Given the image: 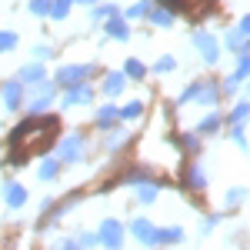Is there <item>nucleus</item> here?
Wrapping results in <instances>:
<instances>
[{
  "label": "nucleus",
  "mask_w": 250,
  "mask_h": 250,
  "mask_svg": "<svg viewBox=\"0 0 250 250\" xmlns=\"http://www.w3.org/2000/svg\"><path fill=\"white\" fill-rule=\"evenodd\" d=\"M60 127V117H27V120H20L17 127H14V134L7 137V147L14 150L10 154V164H23L30 154H40V150H47L50 147V140L57 134Z\"/></svg>",
  "instance_id": "obj_1"
},
{
  "label": "nucleus",
  "mask_w": 250,
  "mask_h": 250,
  "mask_svg": "<svg viewBox=\"0 0 250 250\" xmlns=\"http://www.w3.org/2000/svg\"><path fill=\"white\" fill-rule=\"evenodd\" d=\"M97 237H100V247L104 250H120L124 247V227H120L117 220H104L100 230H97Z\"/></svg>",
  "instance_id": "obj_2"
},
{
  "label": "nucleus",
  "mask_w": 250,
  "mask_h": 250,
  "mask_svg": "<svg viewBox=\"0 0 250 250\" xmlns=\"http://www.w3.org/2000/svg\"><path fill=\"white\" fill-rule=\"evenodd\" d=\"M157 230H160V227H154L147 217H137L134 224H130L134 240H137V244H144V247H157Z\"/></svg>",
  "instance_id": "obj_3"
},
{
  "label": "nucleus",
  "mask_w": 250,
  "mask_h": 250,
  "mask_svg": "<svg viewBox=\"0 0 250 250\" xmlns=\"http://www.w3.org/2000/svg\"><path fill=\"white\" fill-rule=\"evenodd\" d=\"M193 47L204 54L207 63H217V60H220V43H217V37L204 34V30H200V34H193Z\"/></svg>",
  "instance_id": "obj_4"
},
{
  "label": "nucleus",
  "mask_w": 250,
  "mask_h": 250,
  "mask_svg": "<svg viewBox=\"0 0 250 250\" xmlns=\"http://www.w3.org/2000/svg\"><path fill=\"white\" fill-rule=\"evenodd\" d=\"M87 74H90V67H83V63H70V67H60L54 80H57L60 87H77Z\"/></svg>",
  "instance_id": "obj_5"
},
{
  "label": "nucleus",
  "mask_w": 250,
  "mask_h": 250,
  "mask_svg": "<svg viewBox=\"0 0 250 250\" xmlns=\"http://www.w3.org/2000/svg\"><path fill=\"white\" fill-rule=\"evenodd\" d=\"M57 97V90L50 87V83H37L34 87V94H30V100H27V107H30V114H37V110H43L50 100Z\"/></svg>",
  "instance_id": "obj_6"
},
{
  "label": "nucleus",
  "mask_w": 250,
  "mask_h": 250,
  "mask_svg": "<svg viewBox=\"0 0 250 250\" xmlns=\"http://www.w3.org/2000/svg\"><path fill=\"white\" fill-rule=\"evenodd\" d=\"M80 157H83V140H80V137H67L57 147V160H63V164H74Z\"/></svg>",
  "instance_id": "obj_7"
},
{
  "label": "nucleus",
  "mask_w": 250,
  "mask_h": 250,
  "mask_svg": "<svg viewBox=\"0 0 250 250\" xmlns=\"http://www.w3.org/2000/svg\"><path fill=\"white\" fill-rule=\"evenodd\" d=\"M90 97H94V90H90V87H83V83H77V87H67V94H63V107L90 104Z\"/></svg>",
  "instance_id": "obj_8"
},
{
  "label": "nucleus",
  "mask_w": 250,
  "mask_h": 250,
  "mask_svg": "<svg viewBox=\"0 0 250 250\" xmlns=\"http://www.w3.org/2000/svg\"><path fill=\"white\" fill-rule=\"evenodd\" d=\"M20 97H23L20 80H7V83H3V104H7V110H17V107H20Z\"/></svg>",
  "instance_id": "obj_9"
},
{
  "label": "nucleus",
  "mask_w": 250,
  "mask_h": 250,
  "mask_svg": "<svg viewBox=\"0 0 250 250\" xmlns=\"http://www.w3.org/2000/svg\"><path fill=\"white\" fill-rule=\"evenodd\" d=\"M217 83H213V80H197V104H207V107H210V104H217Z\"/></svg>",
  "instance_id": "obj_10"
},
{
  "label": "nucleus",
  "mask_w": 250,
  "mask_h": 250,
  "mask_svg": "<svg viewBox=\"0 0 250 250\" xmlns=\"http://www.w3.org/2000/svg\"><path fill=\"white\" fill-rule=\"evenodd\" d=\"M210 7H213V0H177L180 14H207Z\"/></svg>",
  "instance_id": "obj_11"
},
{
  "label": "nucleus",
  "mask_w": 250,
  "mask_h": 250,
  "mask_svg": "<svg viewBox=\"0 0 250 250\" xmlns=\"http://www.w3.org/2000/svg\"><path fill=\"white\" fill-rule=\"evenodd\" d=\"M3 200H7V207H23L27 190H23L20 184H7V187H3Z\"/></svg>",
  "instance_id": "obj_12"
},
{
  "label": "nucleus",
  "mask_w": 250,
  "mask_h": 250,
  "mask_svg": "<svg viewBox=\"0 0 250 250\" xmlns=\"http://www.w3.org/2000/svg\"><path fill=\"white\" fill-rule=\"evenodd\" d=\"M124 83H127V74H107V77H104V94L107 97L124 94Z\"/></svg>",
  "instance_id": "obj_13"
},
{
  "label": "nucleus",
  "mask_w": 250,
  "mask_h": 250,
  "mask_svg": "<svg viewBox=\"0 0 250 250\" xmlns=\"http://www.w3.org/2000/svg\"><path fill=\"white\" fill-rule=\"evenodd\" d=\"M107 37H114V40H127V37H130V27H127V20L110 17V20H107Z\"/></svg>",
  "instance_id": "obj_14"
},
{
  "label": "nucleus",
  "mask_w": 250,
  "mask_h": 250,
  "mask_svg": "<svg viewBox=\"0 0 250 250\" xmlns=\"http://www.w3.org/2000/svg\"><path fill=\"white\" fill-rule=\"evenodd\" d=\"M117 120H120V110H117L114 104H107V107L97 110V127H114Z\"/></svg>",
  "instance_id": "obj_15"
},
{
  "label": "nucleus",
  "mask_w": 250,
  "mask_h": 250,
  "mask_svg": "<svg viewBox=\"0 0 250 250\" xmlns=\"http://www.w3.org/2000/svg\"><path fill=\"white\" fill-rule=\"evenodd\" d=\"M247 43H250V37H244V30H240V27L227 34V47H230L233 54H240V57H244V50H247Z\"/></svg>",
  "instance_id": "obj_16"
},
{
  "label": "nucleus",
  "mask_w": 250,
  "mask_h": 250,
  "mask_svg": "<svg viewBox=\"0 0 250 250\" xmlns=\"http://www.w3.org/2000/svg\"><path fill=\"white\" fill-rule=\"evenodd\" d=\"M40 80H43V67L40 63H27L20 70V83H40Z\"/></svg>",
  "instance_id": "obj_17"
},
{
  "label": "nucleus",
  "mask_w": 250,
  "mask_h": 250,
  "mask_svg": "<svg viewBox=\"0 0 250 250\" xmlns=\"http://www.w3.org/2000/svg\"><path fill=\"white\" fill-rule=\"evenodd\" d=\"M180 240H184L180 227H160L157 230V244H180Z\"/></svg>",
  "instance_id": "obj_18"
},
{
  "label": "nucleus",
  "mask_w": 250,
  "mask_h": 250,
  "mask_svg": "<svg viewBox=\"0 0 250 250\" xmlns=\"http://www.w3.org/2000/svg\"><path fill=\"white\" fill-rule=\"evenodd\" d=\"M220 130V114H207L197 124V134H217Z\"/></svg>",
  "instance_id": "obj_19"
},
{
  "label": "nucleus",
  "mask_w": 250,
  "mask_h": 250,
  "mask_svg": "<svg viewBox=\"0 0 250 250\" xmlns=\"http://www.w3.org/2000/svg\"><path fill=\"white\" fill-rule=\"evenodd\" d=\"M247 117H250V104L244 100V104H237V107H233L230 124H233V127H244V124H247Z\"/></svg>",
  "instance_id": "obj_20"
},
{
  "label": "nucleus",
  "mask_w": 250,
  "mask_h": 250,
  "mask_svg": "<svg viewBox=\"0 0 250 250\" xmlns=\"http://www.w3.org/2000/svg\"><path fill=\"white\" fill-rule=\"evenodd\" d=\"M137 200H140V204H154L157 200V184H140V187H137Z\"/></svg>",
  "instance_id": "obj_21"
},
{
  "label": "nucleus",
  "mask_w": 250,
  "mask_h": 250,
  "mask_svg": "<svg viewBox=\"0 0 250 250\" xmlns=\"http://www.w3.org/2000/svg\"><path fill=\"white\" fill-rule=\"evenodd\" d=\"M124 74H127V77H134V80H140L144 74H147V67H144L137 57H130V60H127V67H124Z\"/></svg>",
  "instance_id": "obj_22"
},
{
  "label": "nucleus",
  "mask_w": 250,
  "mask_h": 250,
  "mask_svg": "<svg viewBox=\"0 0 250 250\" xmlns=\"http://www.w3.org/2000/svg\"><path fill=\"white\" fill-rule=\"evenodd\" d=\"M137 17H150V0H140L127 10V20H137Z\"/></svg>",
  "instance_id": "obj_23"
},
{
  "label": "nucleus",
  "mask_w": 250,
  "mask_h": 250,
  "mask_svg": "<svg viewBox=\"0 0 250 250\" xmlns=\"http://www.w3.org/2000/svg\"><path fill=\"white\" fill-rule=\"evenodd\" d=\"M60 164L63 160H43V167H40V180H54L60 170Z\"/></svg>",
  "instance_id": "obj_24"
},
{
  "label": "nucleus",
  "mask_w": 250,
  "mask_h": 250,
  "mask_svg": "<svg viewBox=\"0 0 250 250\" xmlns=\"http://www.w3.org/2000/svg\"><path fill=\"white\" fill-rule=\"evenodd\" d=\"M204 184H207V177L200 173V167H190V170H187V187H193V190H200Z\"/></svg>",
  "instance_id": "obj_25"
},
{
  "label": "nucleus",
  "mask_w": 250,
  "mask_h": 250,
  "mask_svg": "<svg viewBox=\"0 0 250 250\" xmlns=\"http://www.w3.org/2000/svg\"><path fill=\"white\" fill-rule=\"evenodd\" d=\"M144 114V104H127V107H120V120H137V117Z\"/></svg>",
  "instance_id": "obj_26"
},
{
  "label": "nucleus",
  "mask_w": 250,
  "mask_h": 250,
  "mask_svg": "<svg viewBox=\"0 0 250 250\" xmlns=\"http://www.w3.org/2000/svg\"><path fill=\"white\" fill-rule=\"evenodd\" d=\"M150 20H154L157 27H170V23H173V14L160 7V10H150Z\"/></svg>",
  "instance_id": "obj_27"
},
{
  "label": "nucleus",
  "mask_w": 250,
  "mask_h": 250,
  "mask_svg": "<svg viewBox=\"0 0 250 250\" xmlns=\"http://www.w3.org/2000/svg\"><path fill=\"white\" fill-rule=\"evenodd\" d=\"M14 47H17V34L0 30V54H3V50H14Z\"/></svg>",
  "instance_id": "obj_28"
},
{
  "label": "nucleus",
  "mask_w": 250,
  "mask_h": 250,
  "mask_svg": "<svg viewBox=\"0 0 250 250\" xmlns=\"http://www.w3.org/2000/svg\"><path fill=\"white\" fill-rule=\"evenodd\" d=\"M67 10H70V0H54V7H50V17L63 20V17H67Z\"/></svg>",
  "instance_id": "obj_29"
},
{
  "label": "nucleus",
  "mask_w": 250,
  "mask_h": 250,
  "mask_svg": "<svg viewBox=\"0 0 250 250\" xmlns=\"http://www.w3.org/2000/svg\"><path fill=\"white\" fill-rule=\"evenodd\" d=\"M77 244H80V250H90L100 244V237L97 233H77Z\"/></svg>",
  "instance_id": "obj_30"
},
{
  "label": "nucleus",
  "mask_w": 250,
  "mask_h": 250,
  "mask_svg": "<svg viewBox=\"0 0 250 250\" xmlns=\"http://www.w3.org/2000/svg\"><path fill=\"white\" fill-rule=\"evenodd\" d=\"M54 0H30V14H50Z\"/></svg>",
  "instance_id": "obj_31"
},
{
  "label": "nucleus",
  "mask_w": 250,
  "mask_h": 250,
  "mask_svg": "<svg viewBox=\"0 0 250 250\" xmlns=\"http://www.w3.org/2000/svg\"><path fill=\"white\" fill-rule=\"evenodd\" d=\"M154 70H157V74H170V70H173V57H160L154 63Z\"/></svg>",
  "instance_id": "obj_32"
},
{
  "label": "nucleus",
  "mask_w": 250,
  "mask_h": 250,
  "mask_svg": "<svg viewBox=\"0 0 250 250\" xmlns=\"http://www.w3.org/2000/svg\"><path fill=\"white\" fill-rule=\"evenodd\" d=\"M244 197H247V190H240V187H233V190L227 193V207H233V204H240Z\"/></svg>",
  "instance_id": "obj_33"
},
{
  "label": "nucleus",
  "mask_w": 250,
  "mask_h": 250,
  "mask_svg": "<svg viewBox=\"0 0 250 250\" xmlns=\"http://www.w3.org/2000/svg\"><path fill=\"white\" fill-rule=\"evenodd\" d=\"M240 30H244V37H250V14H247V17H240Z\"/></svg>",
  "instance_id": "obj_34"
},
{
  "label": "nucleus",
  "mask_w": 250,
  "mask_h": 250,
  "mask_svg": "<svg viewBox=\"0 0 250 250\" xmlns=\"http://www.w3.org/2000/svg\"><path fill=\"white\" fill-rule=\"evenodd\" d=\"M77 3H94V0H77Z\"/></svg>",
  "instance_id": "obj_35"
}]
</instances>
